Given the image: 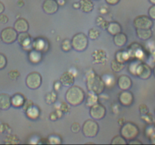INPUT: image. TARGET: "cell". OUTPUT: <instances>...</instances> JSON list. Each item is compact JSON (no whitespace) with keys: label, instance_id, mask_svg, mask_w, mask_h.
Returning a JSON list of instances; mask_svg holds the SVG:
<instances>
[{"label":"cell","instance_id":"1","mask_svg":"<svg viewBox=\"0 0 155 145\" xmlns=\"http://www.w3.org/2000/svg\"><path fill=\"white\" fill-rule=\"evenodd\" d=\"M85 92L83 89L77 85H71L65 94L67 102L71 106H78L85 100Z\"/></svg>","mask_w":155,"mask_h":145},{"label":"cell","instance_id":"2","mask_svg":"<svg viewBox=\"0 0 155 145\" xmlns=\"http://www.w3.org/2000/svg\"><path fill=\"white\" fill-rule=\"evenodd\" d=\"M87 88L89 92L100 95L104 92L105 84L100 76L92 73L87 79Z\"/></svg>","mask_w":155,"mask_h":145},{"label":"cell","instance_id":"3","mask_svg":"<svg viewBox=\"0 0 155 145\" xmlns=\"http://www.w3.org/2000/svg\"><path fill=\"white\" fill-rule=\"evenodd\" d=\"M139 134V128L133 122H125L120 128V135L126 140H133L136 138Z\"/></svg>","mask_w":155,"mask_h":145},{"label":"cell","instance_id":"4","mask_svg":"<svg viewBox=\"0 0 155 145\" xmlns=\"http://www.w3.org/2000/svg\"><path fill=\"white\" fill-rule=\"evenodd\" d=\"M89 44L88 37L83 33H79L74 35L71 39L72 48L77 51H83L86 49Z\"/></svg>","mask_w":155,"mask_h":145},{"label":"cell","instance_id":"5","mask_svg":"<svg viewBox=\"0 0 155 145\" xmlns=\"http://www.w3.org/2000/svg\"><path fill=\"white\" fill-rule=\"evenodd\" d=\"M83 134L87 137H95L99 131V125L95 119H87L82 127Z\"/></svg>","mask_w":155,"mask_h":145},{"label":"cell","instance_id":"6","mask_svg":"<svg viewBox=\"0 0 155 145\" xmlns=\"http://www.w3.org/2000/svg\"><path fill=\"white\" fill-rule=\"evenodd\" d=\"M18 32L13 27H6L0 33L1 40L5 44H12L18 39Z\"/></svg>","mask_w":155,"mask_h":145},{"label":"cell","instance_id":"7","mask_svg":"<svg viewBox=\"0 0 155 145\" xmlns=\"http://www.w3.org/2000/svg\"><path fill=\"white\" fill-rule=\"evenodd\" d=\"M42 84V76L37 72H32L26 78V85L30 89H37Z\"/></svg>","mask_w":155,"mask_h":145},{"label":"cell","instance_id":"8","mask_svg":"<svg viewBox=\"0 0 155 145\" xmlns=\"http://www.w3.org/2000/svg\"><path fill=\"white\" fill-rule=\"evenodd\" d=\"M133 25L136 29H151L154 22L147 15H139L134 19Z\"/></svg>","mask_w":155,"mask_h":145},{"label":"cell","instance_id":"9","mask_svg":"<svg viewBox=\"0 0 155 145\" xmlns=\"http://www.w3.org/2000/svg\"><path fill=\"white\" fill-rule=\"evenodd\" d=\"M89 114L91 117L95 120H100L103 119L106 115V108L103 104L97 102L90 107Z\"/></svg>","mask_w":155,"mask_h":145},{"label":"cell","instance_id":"10","mask_svg":"<svg viewBox=\"0 0 155 145\" xmlns=\"http://www.w3.org/2000/svg\"><path fill=\"white\" fill-rule=\"evenodd\" d=\"M152 75V69L146 63L140 62L136 70V76L142 79H148Z\"/></svg>","mask_w":155,"mask_h":145},{"label":"cell","instance_id":"11","mask_svg":"<svg viewBox=\"0 0 155 145\" xmlns=\"http://www.w3.org/2000/svg\"><path fill=\"white\" fill-rule=\"evenodd\" d=\"M119 101L124 107H130L134 101L133 94L128 90L122 91L119 95Z\"/></svg>","mask_w":155,"mask_h":145},{"label":"cell","instance_id":"12","mask_svg":"<svg viewBox=\"0 0 155 145\" xmlns=\"http://www.w3.org/2000/svg\"><path fill=\"white\" fill-rule=\"evenodd\" d=\"M59 5L56 0H45L42 4L44 12L48 14H53L58 10Z\"/></svg>","mask_w":155,"mask_h":145},{"label":"cell","instance_id":"13","mask_svg":"<svg viewBox=\"0 0 155 145\" xmlns=\"http://www.w3.org/2000/svg\"><path fill=\"white\" fill-rule=\"evenodd\" d=\"M118 87L122 91L129 90L133 85V82H132L131 78L127 75H121L118 78L117 80Z\"/></svg>","mask_w":155,"mask_h":145},{"label":"cell","instance_id":"14","mask_svg":"<svg viewBox=\"0 0 155 145\" xmlns=\"http://www.w3.org/2000/svg\"><path fill=\"white\" fill-rule=\"evenodd\" d=\"M14 28L18 33H26L29 30V24L24 18H19L15 21Z\"/></svg>","mask_w":155,"mask_h":145},{"label":"cell","instance_id":"15","mask_svg":"<svg viewBox=\"0 0 155 145\" xmlns=\"http://www.w3.org/2000/svg\"><path fill=\"white\" fill-rule=\"evenodd\" d=\"M12 106V97L6 93L0 94V110H7Z\"/></svg>","mask_w":155,"mask_h":145},{"label":"cell","instance_id":"16","mask_svg":"<svg viewBox=\"0 0 155 145\" xmlns=\"http://www.w3.org/2000/svg\"><path fill=\"white\" fill-rule=\"evenodd\" d=\"M60 82L64 86H71L74 85V76L71 72H65L61 76Z\"/></svg>","mask_w":155,"mask_h":145},{"label":"cell","instance_id":"17","mask_svg":"<svg viewBox=\"0 0 155 145\" xmlns=\"http://www.w3.org/2000/svg\"><path fill=\"white\" fill-rule=\"evenodd\" d=\"M136 35L141 40H148L153 35L151 29H136Z\"/></svg>","mask_w":155,"mask_h":145},{"label":"cell","instance_id":"18","mask_svg":"<svg viewBox=\"0 0 155 145\" xmlns=\"http://www.w3.org/2000/svg\"><path fill=\"white\" fill-rule=\"evenodd\" d=\"M114 42L118 47H123L127 42V36L125 33H120L114 36Z\"/></svg>","mask_w":155,"mask_h":145},{"label":"cell","instance_id":"19","mask_svg":"<svg viewBox=\"0 0 155 145\" xmlns=\"http://www.w3.org/2000/svg\"><path fill=\"white\" fill-rule=\"evenodd\" d=\"M80 10L85 13H89L94 8V4L91 0H80Z\"/></svg>","mask_w":155,"mask_h":145},{"label":"cell","instance_id":"20","mask_svg":"<svg viewBox=\"0 0 155 145\" xmlns=\"http://www.w3.org/2000/svg\"><path fill=\"white\" fill-rule=\"evenodd\" d=\"M107 30L110 35L114 36V35L120 33L121 30H122V27H121L120 24L119 23L110 22L108 24V26L107 27Z\"/></svg>","mask_w":155,"mask_h":145},{"label":"cell","instance_id":"21","mask_svg":"<svg viewBox=\"0 0 155 145\" xmlns=\"http://www.w3.org/2000/svg\"><path fill=\"white\" fill-rule=\"evenodd\" d=\"M24 98L20 94H16L12 97V106L15 107H23L24 104Z\"/></svg>","mask_w":155,"mask_h":145},{"label":"cell","instance_id":"22","mask_svg":"<svg viewBox=\"0 0 155 145\" xmlns=\"http://www.w3.org/2000/svg\"><path fill=\"white\" fill-rule=\"evenodd\" d=\"M26 113H27V117L33 120V119H36L39 117V110L38 107H35V106H30L26 110Z\"/></svg>","mask_w":155,"mask_h":145},{"label":"cell","instance_id":"23","mask_svg":"<svg viewBox=\"0 0 155 145\" xmlns=\"http://www.w3.org/2000/svg\"><path fill=\"white\" fill-rule=\"evenodd\" d=\"M17 40L18 41L20 45L23 46H27L29 44H30V36L26 33H20L19 35H18V39Z\"/></svg>","mask_w":155,"mask_h":145},{"label":"cell","instance_id":"24","mask_svg":"<svg viewBox=\"0 0 155 145\" xmlns=\"http://www.w3.org/2000/svg\"><path fill=\"white\" fill-rule=\"evenodd\" d=\"M130 58V55L127 52L124 51H118L117 53V55H116V60L117 61L120 62V63H124L126 61L129 60Z\"/></svg>","mask_w":155,"mask_h":145},{"label":"cell","instance_id":"25","mask_svg":"<svg viewBox=\"0 0 155 145\" xmlns=\"http://www.w3.org/2000/svg\"><path fill=\"white\" fill-rule=\"evenodd\" d=\"M98 101V98L97 97V95L94 92H89V94H88V98L87 101H86V104L87 106H89V107H92L93 104H96Z\"/></svg>","mask_w":155,"mask_h":145},{"label":"cell","instance_id":"26","mask_svg":"<svg viewBox=\"0 0 155 145\" xmlns=\"http://www.w3.org/2000/svg\"><path fill=\"white\" fill-rule=\"evenodd\" d=\"M29 58H30V61L33 63H38L42 59V54L38 51H32L30 53Z\"/></svg>","mask_w":155,"mask_h":145},{"label":"cell","instance_id":"27","mask_svg":"<svg viewBox=\"0 0 155 145\" xmlns=\"http://www.w3.org/2000/svg\"><path fill=\"white\" fill-rule=\"evenodd\" d=\"M124 66H125L124 63H120V62L117 61L116 59H114V60H113L111 61V68L114 72H120V71H121L124 69Z\"/></svg>","mask_w":155,"mask_h":145},{"label":"cell","instance_id":"28","mask_svg":"<svg viewBox=\"0 0 155 145\" xmlns=\"http://www.w3.org/2000/svg\"><path fill=\"white\" fill-rule=\"evenodd\" d=\"M127 140L122 135H116L111 140V144H127Z\"/></svg>","mask_w":155,"mask_h":145},{"label":"cell","instance_id":"29","mask_svg":"<svg viewBox=\"0 0 155 145\" xmlns=\"http://www.w3.org/2000/svg\"><path fill=\"white\" fill-rule=\"evenodd\" d=\"M101 35V32L99 31V30L96 28H92L89 30V39H92V40H95V39H98V37Z\"/></svg>","mask_w":155,"mask_h":145},{"label":"cell","instance_id":"30","mask_svg":"<svg viewBox=\"0 0 155 145\" xmlns=\"http://www.w3.org/2000/svg\"><path fill=\"white\" fill-rule=\"evenodd\" d=\"M145 135H146V137H148V138H149V137H151L152 134H154L155 133L154 123L148 124V125H147L146 128H145Z\"/></svg>","mask_w":155,"mask_h":145},{"label":"cell","instance_id":"31","mask_svg":"<svg viewBox=\"0 0 155 145\" xmlns=\"http://www.w3.org/2000/svg\"><path fill=\"white\" fill-rule=\"evenodd\" d=\"M72 48V45H71V41L70 39H66L62 42L61 43V49L65 52H68Z\"/></svg>","mask_w":155,"mask_h":145},{"label":"cell","instance_id":"32","mask_svg":"<svg viewBox=\"0 0 155 145\" xmlns=\"http://www.w3.org/2000/svg\"><path fill=\"white\" fill-rule=\"evenodd\" d=\"M142 119H143L146 123L148 124H152L154 123V117L152 116V115L150 113H146V114H142L141 116Z\"/></svg>","mask_w":155,"mask_h":145},{"label":"cell","instance_id":"33","mask_svg":"<svg viewBox=\"0 0 155 145\" xmlns=\"http://www.w3.org/2000/svg\"><path fill=\"white\" fill-rule=\"evenodd\" d=\"M7 65V58L3 54L0 53V69H4Z\"/></svg>","mask_w":155,"mask_h":145},{"label":"cell","instance_id":"34","mask_svg":"<svg viewBox=\"0 0 155 145\" xmlns=\"http://www.w3.org/2000/svg\"><path fill=\"white\" fill-rule=\"evenodd\" d=\"M148 17L153 21L155 20V5H152L148 9Z\"/></svg>","mask_w":155,"mask_h":145},{"label":"cell","instance_id":"35","mask_svg":"<svg viewBox=\"0 0 155 145\" xmlns=\"http://www.w3.org/2000/svg\"><path fill=\"white\" fill-rule=\"evenodd\" d=\"M80 128H81V126L78 122H74L71 125V131L74 133L79 132L80 131Z\"/></svg>","mask_w":155,"mask_h":145},{"label":"cell","instance_id":"36","mask_svg":"<svg viewBox=\"0 0 155 145\" xmlns=\"http://www.w3.org/2000/svg\"><path fill=\"white\" fill-rule=\"evenodd\" d=\"M8 76L12 79L14 80V79H17L19 77L20 73L18 70H12L9 72Z\"/></svg>","mask_w":155,"mask_h":145},{"label":"cell","instance_id":"37","mask_svg":"<svg viewBox=\"0 0 155 145\" xmlns=\"http://www.w3.org/2000/svg\"><path fill=\"white\" fill-rule=\"evenodd\" d=\"M139 112H140L141 114H146V113H149V110H148V107H147V105L145 104H141L139 106Z\"/></svg>","mask_w":155,"mask_h":145},{"label":"cell","instance_id":"38","mask_svg":"<svg viewBox=\"0 0 155 145\" xmlns=\"http://www.w3.org/2000/svg\"><path fill=\"white\" fill-rule=\"evenodd\" d=\"M8 21V17L6 16L5 14H3V13L1 14H0V23H1V24H6Z\"/></svg>","mask_w":155,"mask_h":145},{"label":"cell","instance_id":"39","mask_svg":"<svg viewBox=\"0 0 155 145\" xmlns=\"http://www.w3.org/2000/svg\"><path fill=\"white\" fill-rule=\"evenodd\" d=\"M120 0H105L106 2L108 5H115L118 4L120 2Z\"/></svg>","mask_w":155,"mask_h":145},{"label":"cell","instance_id":"40","mask_svg":"<svg viewBox=\"0 0 155 145\" xmlns=\"http://www.w3.org/2000/svg\"><path fill=\"white\" fill-rule=\"evenodd\" d=\"M128 143H130V144H138V143H139V144H142V141H140V140H138V139H136V138H135V139H133V140H130V141L128 142Z\"/></svg>","mask_w":155,"mask_h":145},{"label":"cell","instance_id":"41","mask_svg":"<svg viewBox=\"0 0 155 145\" xmlns=\"http://www.w3.org/2000/svg\"><path fill=\"white\" fill-rule=\"evenodd\" d=\"M61 83L60 81L55 82V83H54V90H55V91H58L59 89H61Z\"/></svg>","mask_w":155,"mask_h":145},{"label":"cell","instance_id":"42","mask_svg":"<svg viewBox=\"0 0 155 145\" xmlns=\"http://www.w3.org/2000/svg\"><path fill=\"white\" fill-rule=\"evenodd\" d=\"M58 116L57 114H56V113H51V114H50V119H51V121H56L58 119Z\"/></svg>","mask_w":155,"mask_h":145},{"label":"cell","instance_id":"43","mask_svg":"<svg viewBox=\"0 0 155 145\" xmlns=\"http://www.w3.org/2000/svg\"><path fill=\"white\" fill-rule=\"evenodd\" d=\"M149 140H150V142H151V143L155 144V133L149 137Z\"/></svg>","mask_w":155,"mask_h":145},{"label":"cell","instance_id":"44","mask_svg":"<svg viewBox=\"0 0 155 145\" xmlns=\"http://www.w3.org/2000/svg\"><path fill=\"white\" fill-rule=\"evenodd\" d=\"M5 11V5L2 2H0V14H2Z\"/></svg>","mask_w":155,"mask_h":145},{"label":"cell","instance_id":"45","mask_svg":"<svg viewBox=\"0 0 155 145\" xmlns=\"http://www.w3.org/2000/svg\"><path fill=\"white\" fill-rule=\"evenodd\" d=\"M73 7H74L75 9L80 8V2H74V4H73Z\"/></svg>","mask_w":155,"mask_h":145},{"label":"cell","instance_id":"46","mask_svg":"<svg viewBox=\"0 0 155 145\" xmlns=\"http://www.w3.org/2000/svg\"><path fill=\"white\" fill-rule=\"evenodd\" d=\"M152 5H155V0H148Z\"/></svg>","mask_w":155,"mask_h":145},{"label":"cell","instance_id":"47","mask_svg":"<svg viewBox=\"0 0 155 145\" xmlns=\"http://www.w3.org/2000/svg\"><path fill=\"white\" fill-rule=\"evenodd\" d=\"M152 73L154 74V77H155V65H154V68H153V69H152Z\"/></svg>","mask_w":155,"mask_h":145},{"label":"cell","instance_id":"48","mask_svg":"<svg viewBox=\"0 0 155 145\" xmlns=\"http://www.w3.org/2000/svg\"><path fill=\"white\" fill-rule=\"evenodd\" d=\"M56 1H57V2H58V1H61V0H56Z\"/></svg>","mask_w":155,"mask_h":145},{"label":"cell","instance_id":"49","mask_svg":"<svg viewBox=\"0 0 155 145\" xmlns=\"http://www.w3.org/2000/svg\"><path fill=\"white\" fill-rule=\"evenodd\" d=\"M154 114H155V110H154Z\"/></svg>","mask_w":155,"mask_h":145},{"label":"cell","instance_id":"50","mask_svg":"<svg viewBox=\"0 0 155 145\" xmlns=\"http://www.w3.org/2000/svg\"><path fill=\"white\" fill-rule=\"evenodd\" d=\"M154 125H155V123H154Z\"/></svg>","mask_w":155,"mask_h":145}]
</instances>
